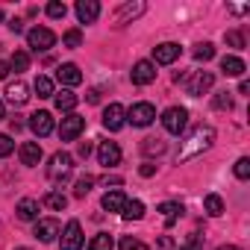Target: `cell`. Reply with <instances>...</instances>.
<instances>
[{
    "mask_svg": "<svg viewBox=\"0 0 250 250\" xmlns=\"http://www.w3.org/2000/svg\"><path fill=\"white\" fill-rule=\"evenodd\" d=\"M212 142H215V130L209 127V124H200V127H194V130L188 133V139L183 142V147H180V153H177V162H188V159L200 156L203 150L212 147Z\"/></svg>",
    "mask_w": 250,
    "mask_h": 250,
    "instance_id": "1",
    "label": "cell"
},
{
    "mask_svg": "<svg viewBox=\"0 0 250 250\" xmlns=\"http://www.w3.org/2000/svg\"><path fill=\"white\" fill-rule=\"evenodd\" d=\"M71 171H74V159H71V153H53L50 156V165H47V177H50V183H65L68 177H71Z\"/></svg>",
    "mask_w": 250,
    "mask_h": 250,
    "instance_id": "2",
    "label": "cell"
},
{
    "mask_svg": "<svg viewBox=\"0 0 250 250\" xmlns=\"http://www.w3.org/2000/svg\"><path fill=\"white\" fill-rule=\"evenodd\" d=\"M27 44H30L36 53H47V50L56 44V33L47 30V27H33V30L27 33Z\"/></svg>",
    "mask_w": 250,
    "mask_h": 250,
    "instance_id": "3",
    "label": "cell"
},
{
    "mask_svg": "<svg viewBox=\"0 0 250 250\" xmlns=\"http://www.w3.org/2000/svg\"><path fill=\"white\" fill-rule=\"evenodd\" d=\"M186 124H188V112H186L183 106L165 109V115H162V127H165L171 136H180V133L186 130Z\"/></svg>",
    "mask_w": 250,
    "mask_h": 250,
    "instance_id": "4",
    "label": "cell"
},
{
    "mask_svg": "<svg viewBox=\"0 0 250 250\" xmlns=\"http://www.w3.org/2000/svg\"><path fill=\"white\" fill-rule=\"evenodd\" d=\"M124 124H127V109L121 103H109L103 109V127L109 133H118V130H124Z\"/></svg>",
    "mask_w": 250,
    "mask_h": 250,
    "instance_id": "5",
    "label": "cell"
},
{
    "mask_svg": "<svg viewBox=\"0 0 250 250\" xmlns=\"http://www.w3.org/2000/svg\"><path fill=\"white\" fill-rule=\"evenodd\" d=\"M83 130H85V118H83V115H77V112H71V115H65V118H62L59 139H62V142H74Z\"/></svg>",
    "mask_w": 250,
    "mask_h": 250,
    "instance_id": "6",
    "label": "cell"
},
{
    "mask_svg": "<svg viewBox=\"0 0 250 250\" xmlns=\"http://www.w3.org/2000/svg\"><path fill=\"white\" fill-rule=\"evenodd\" d=\"M83 241H85V235H83L80 221H68L65 229H62V241H59V247H62V250H80Z\"/></svg>",
    "mask_w": 250,
    "mask_h": 250,
    "instance_id": "7",
    "label": "cell"
},
{
    "mask_svg": "<svg viewBox=\"0 0 250 250\" xmlns=\"http://www.w3.org/2000/svg\"><path fill=\"white\" fill-rule=\"evenodd\" d=\"M153 118H156V109H153V103H136V106L127 112V121L133 124V127H150V124H153Z\"/></svg>",
    "mask_w": 250,
    "mask_h": 250,
    "instance_id": "8",
    "label": "cell"
},
{
    "mask_svg": "<svg viewBox=\"0 0 250 250\" xmlns=\"http://www.w3.org/2000/svg\"><path fill=\"white\" fill-rule=\"evenodd\" d=\"M212 83H215V74H212V71H197V74L188 80L186 91H188L191 97H203V94L212 88Z\"/></svg>",
    "mask_w": 250,
    "mask_h": 250,
    "instance_id": "9",
    "label": "cell"
},
{
    "mask_svg": "<svg viewBox=\"0 0 250 250\" xmlns=\"http://www.w3.org/2000/svg\"><path fill=\"white\" fill-rule=\"evenodd\" d=\"M53 127H56V124H53V115L50 112H33L30 115V130L39 136V139H44V136H50L53 133Z\"/></svg>",
    "mask_w": 250,
    "mask_h": 250,
    "instance_id": "10",
    "label": "cell"
},
{
    "mask_svg": "<svg viewBox=\"0 0 250 250\" xmlns=\"http://www.w3.org/2000/svg\"><path fill=\"white\" fill-rule=\"evenodd\" d=\"M97 162H100L103 168L121 165V147H118L115 142H100V147H97Z\"/></svg>",
    "mask_w": 250,
    "mask_h": 250,
    "instance_id": "11",
    "label": "cell"
},
{
    "mask_svg": "<svg viewBox=\"0 0 250 250\" xmlns=\"http://www.w3.org/2000/svg\"><path fill=\"white\" fill-rule=\"evenodd\" d=\"M133 83L136 85H150L153 80H156V65L153 62H147V59H142V62H136L133 65Z\"/></svg>",
    "mask_w": 250,
    "mask_h": 250,
    "instance_id": "12",
    "label": "cell"
},
{
    "mask_svg": "<svg viewBox=\"0 0 250 250\" xmlns=\"http://www.w3.org/2000/svg\"><path fill=\"white\" fill-rule=\"evenodd\" d=\"M39 241H44V244H50L56 235H59V221L56 218H44V221H36V232H33Z\"/></svg>",
    "mask_w": 250,
    "mask_h": 250,
    "instance_id": "13",
    "label": "cell"
},
{
    "mask_svg": "<svg viewBox=\"0 0 250 250\" xmlns=\"http://www.w3.org/2000/svg\"><path fill=\"white\" fill-rule=\"evenodd\" d=\"M153 59H156V65H171V62H177V59H180V44L165 42V44L153 47Z\"/></svg>",
    "mask_w": 250,
    "mask_h": 250,
    "instance_id": "14",
    "label": "cell"
},
{
    "mask_svg": "<svg viewBox=\"0 0 250 250\" xmlns=\"http://www.w3.org/2000/svg\"><path fill=\"white\" fill-rule=\"evenodd\" d=\"M56 80L71 88V85H80V83H83V74H80V68H77L74 62H65V65H59V71H56Z\"/></svg>",
    "mask_w": 250,
    "mask_h": 250,
    "instance_id": "15",
    "label": "cell"
},
{
    "mask_svg": "<svg viewBox=\"0 0 250 250\" xmlns=\"http://www.w3.org/2000/svg\"><path fill=\"white\" fill-rule=\"evenodd\" d=\"M6 100L15 103V106H24V103L30 100V88H27V83H24V80L9 83V85H6Z\"/></svg>",
    "mask_w": 250,
    "mask_h": 250,
    "instance_id": "16",
    "label": "cell"
},
{
    "mask_svg": "<svg viewBox=\"0 0 250 250\" xmlns=\"http://www.w3.org/2000/svg\"><path fill=\"white\" fill-rule=\"evenodd\" d=\"M97 15H100V3H97V0H80V3H77L80 24H91V21H97Z\"/></svg>",
    "mask_w": 250,
    "mask_h": 250,
    "instance_id": "17",
    "label": "cell"
},
{
    "mask_svg": "<svg viewBox=\"0 0 250 250\" xmlns=\"http://www.w3.org/2000/svg\"><path fill=\"white\" fill-rule=\"evenodd\" d=\"M18 156H21V162H24L27 168H36V165L42 162V145H39V142H27V145H21Z\"/></svg>",
    "mask_w": 250,
    "mask_h": 250,
    "instance_id": "18",
    "label": "cell"
},
{
    "mask_svg": "<svg viewBox=\"0 0 250 250\" xmlns=\"http://www.w3.org/2000/svg\"><path fill=\"white\" fill-rule=\"evenodd\" d=\"M18 218L21 221H39V200H33V197H24L21 203H18Z\"/></svg>",
    "mask_w": 250,
    "mask_h": 250,
    "instance_id": "19",
    "label": "cell"
},
{
    "mask_svg": "<svg viewBox=\"0 0 250 250\" xmlns=\"http://www.w3.org/2000/svg\"><path fill=\"white\" fill-rule=\"evenodd\" d=\"M145 12V3L142 0H136V3H124L121 9H118V15H115V24H124L127 18H139Z\"/></svg>",
    "mask_w": 250,
    "mask_h": 250,
    "instance_id": "20",
    "label": "cell"
},
{
    "mask_svg": "<svg viewBox=\"0 0 250 250\" xmlns=\"http://www.w3.org/2000/svg\"><path fill=\"white\" fill-rule=\"evenodd\" d=\"M124 203H127V197H124V191H118V188H112V191L103 194V209L106 212H121Z\"/></svg>",
    "mask_w": 250,
    "mask_h": 250,
    "instance_id": "21",
    "label": "cell"
},
{
    "mask_svg": "<svg viewBox=\"0 0 250 250\" xmlns=\"http://www.w3.org/2000/svg\"><path fill=\"white\" fill-rule=\"evenodd\" d=\"M159 212H162L165 224L171 227V224H174L177 218H183V212H186V209H183V203H177V200H165V203L159 206Z\"/></svg>",
    "mask_w": 250,
    "mask_h": 250,
    "instance_id": "22",
    "label": "cell"
},
{
    "mask_svg": "<svg viewBox=\"0 0 250 250\" xmlns=\"http://www.w3.org/2000/svg\"><path fill=\"white\" fill-rule=\"evenodd\" d=\"M221 71H224L227 77H241L247 68H244V62H241L238 56H224V59H221Z\"/></svg>",
    "mask_w": 250,
    "mask_h": 250,
    "instance_id": "23",
    "label": "cell"
},
{
    "mask_svg": "<svg viewBox=\"0 0 250 250\" xmlns=\"http://www.w3.org/2000/svg\"><path fill=\"white\" fill-rule=\"evenodd\" d=\"M53 100H56V109H59V112H71V109L77 106V94H74V91H68V88L53 91Z\"/></svg>",
    "mask_w": 250,
    "mask_h": 250,
    "instance_id": "24",
    "label": "cell"
},
{
    "mask_svg": "<svg viewBox=\"0 0 250 250\" xmlns=\"http://www.w3.org/2000/svg\"><path fill=\"white\" fill-rule=\"evenodd\" d=\"M121 218H127V221H142L145 218V203L142 200H127L121 209Z\"/></svg>",
    "mask_w": 250,
    "mask_h": 250,
    "instance_id": "25",
    "label": "cell"
},
{
    "mask_svg": "<svg viewBox=\"0 0 250 250\" xmlns=\"http://www.w3.org/2000/svg\"><path fill=\"white\" fill-rule=\"evenodd\" d=\"M44 206L53 209V212H62V209L68 206V197H65L62 191H47V194H44Z\"/></svg>",
    "mask_w": 250,
    "mask_h": 250,
    "instance_id": "26",
    "label": "cell"
},
{
    "mask_svg": "<svg viewBox=\"0 0 250 250\" xmlns=\"http://www.w3.org/2000/svg\"><path fill=\"white\" fill-rule=\"evenodd\" d=\"M203 209H206V215L218 218V215H224V200H221L218 194H206V200H203Z\"/></svg>",
    "mask_w": 250,
    "mask_h": 250,
    "instance_id": "27",
    "label": "cell"
},
{
    "mask_svg": "<svg viewBox=\"0 0 250 250\" xmlns=\"http://www.w3.org/2000/svg\"><path fill=\"white\" fill-rule=\"evenodd\" d=\"M142 150H145V156H162L165 153V142L162 139H145Z\"/></svg>",
    "mask_w": 250,
    "mask_h": 250,
    "instance_id": "28",
    "label": "cell"
},
{
    "mask_svg": "<svg viewBox=\"0 0 250 250\" xmlns=\"http://www.w3.org/2000/svg\"><path fill=\"white\" fill-rule=\"evenodd\" d=\"M112 247H115V241H112L109 232H97L91 238V244H88V250H112Z\"/></svg>",
    "mask_w": 250,
    "mask_h": 250,
    "instance_id": "29",
    "label": "cell"
},
{
    "mask_svg": "<svg viewBox=\"0 0 250 250\" xmlns=\"http://www.w3.org/2000/svg\"><path fill=\"white\" fill-rule=\"evenodd\" d=\"M9 68H12V71H18V74H21V71H27V68H30V53H24V50H18V53L12 56V62H9Z\"/></svg>",
    "mask_w": 250,
    "mask_h": 250,
    "instance_id": "30",
    "label": "cell"
},
{
    "mask_svg": "<svg viewBox=\"0 0 250 250\" xmlns=\"http://www.w3.org/2000/svg\"><path fill=\"white\" fill-rule=\"evenodd\" d=\"M36 94L39 97H53V80L50 77H39L36 80Z\"/></svg>",
    "mask_w": 250,
    "mask_h": 250,
    "instance_id": "31",
    "label": "cell"
},
{
    "mask_svg": "<svg viewBox=\"0 0 250 250\" xmlns=\"http://www.w3.org/2000/svg\"><path fill=\"white\" fill-rule=\"evenodd\" d=\"M91 186H94V177H88V174H85V177H80V180H77V186H74V197H85V194L91 191Z\"/></svg>",
    "mask_w": 250,
    "mask_h": 250,
    "instance_id": "32",
    "label": "cell"
},
{
    "mask_svg": "<svg viewBox=\"0 0 250 250\" xmlns=\"http://www.w3.org/2000/svg\"><path fill=\"white\" fill-rule=\"evenodd\" d=\"M212 56H215V47H212L209 42H203V44L194 47V59H197V62H209Z\"/></svg>",
    "mask_w": 250,
    "mask_h": 250,
    "instance_id": "33",
    "label": "cell"
},
{
    "mask_svg": "<svg viewBox=\"0 0 250 250\" xmlns=\"http://www.w3.org/2000/svg\"><path fill=\"white\" fill-rule=\"evenodd\" d=\"M62 44H65V47H80V44H83V33H80V30H68V33L62 36Z\"/></svg>",
    "mask_w": 250,
    "mask_h": 250,
    "instance_id": "34",
    "label": "cell"
},
{
    "mask_svg": "<svg viewBox=\"0 0 250 250\" xmlns=\"http://www.w3.org/2000/svg\"><path fill=\"white\" fill-rule=\"evenodd\" d=\"M232 171H235V177H238V180H247V177H250V159H247V156H241V159L235 162V168H232Z\"/></svg>",
    "mask_w": 250,
    "mask_h": 250,
    "instance_id": "35",
    "label": "cell"
},
{
    "mask_svg": "<svg viewBox=\"0 0 250 250\" xmlns=\"http://www.w3.org/2000/svg\"><path fill=\"white\" fill-rule=\"evenodd\" d=\"M224 39H227V44H229V47H235V50H241V47H244V36H241L238 30H229Z\"/></svg>",
    "mask_w": 250,
    "mask_h": 250,
    "instance_id": "36",
    "label": "cell"
},
{
    "mask_svg": "<svg viewBox=\"0 0 250 250\" xmlns=\"http://www.w3.org/2000/svg\"><path fill=\"white\" fill-rule=\"evenodd\" d=\"M215 109H232V94L229 91H221V94H215Z\"/></svg>",
    "mask_w": 250,
    "mask_h": 250,
    "instance_id": "37",
    "label": "cell"
},
{
    "mask_svg": "<svg viewBox=\"0 0 250 250\" xmlns=\"http://www.w3.org/2000/svg\"><path fill=\"white\" fill-rule=\"evenodd\" d=\"M12 150H15V142H12L9 136H3V133H0V159H6Z\"/></svg>",
    "mask_w": 250,
    "mask_h": 250,
    "instance_id": "38",
    "label": "cell"
},
{
    "mask_svg": "<svg viewBox=\"0 0 250 250\" xmlns=\"http://www.w3.org/2000/svg\"><path fill=\"white\" fill-rule=\"evenodd\" d=\"M47 15H50V18H65V15H68V9H65V3L53 0V3H47Z\"/></svg>",
    "mask_w": 250,
    "mask_h": 250,
    "instance_id": "39",
    "label": "cell"
},
{
    "mask_svg": "<svg viewBox=\"0 0 250 250\" xmlns=\"http://www.w3.org/2000/svg\"><path fill=\"white\" fill-rule=\"evenodd\" d=\"M121 250H147L139 238H133V235H127V238H121Z\"/></svg>",
    "mask_w": 250,
    "mask_h": 250,
    "instance_id": "40",
    "label": "cell"
},
{
    "mask_svg": "<svg viewBox=\"0 0 250 250\" xmlns=\"http://www.w3.org/2000/svg\"><path fill=\"white\" fill-rule=\"evenodd\" d=\"M139 174H142V177H153V174H156V165H153V162H145V165L139 168Z\"/></svg>",
    "mask_w": 250,
    "mask_h": 250,
    "instance_id": "41",
    "label": "cell"
},
{
    "mask_svg": "<svg viewBox=\"0 0 250 250\" xmlns=\"http://www.w3.org/2000/svg\"><path fill=\"white\" fill-rule=\"evenodd\" d=\"M80 156H83V159H88V156H91V145H88V142H83V145H80Z\"/></svg>",
    "mask_w": 250,
    "mask_h": 250,
    "instance_id": "42",
    "label": "cell"
},
{
    "mask_svg": "<svg viewBox=\"0 0 250 250\" xmlns=\"http://www.w3.org/2000/svg\"><path fill=\"white\" fill-rule=\"evenodd\" d=\"M12 74V68H9V62H0V80H6Z\"/></svg>",
    "mask_w": 250,
    "mask_h": 250,
    "instance_id": "43",
    "label": "cell"
},
{
    "mask_svg": "<svg viewBox=\"0 0 250 250\" xmlns=\"http://www.w3.org/2000/svg\"><path fill=\"white\" fill-rule=\"evenodd\" d=\"M180 250H200V241H197V235H191V241H188L186 247H180Z\"/></svg>",
    "mask_w": 250,
    "mask_h": 250,
    "instance_id": "44",
    "label": "cell"
},
{
    "mask_svg": "<svg viewBox=\"0 0 250 250\" xmlns=\"http://www.w3.org/2000/svg\"><path fill=\"white\" fill-rule=\"evenodd\" d=\"M9 30H12V33H21V30H24V24H21L18 18H12V21H9Z\"/></svg>",
    "mask_w": 250,
    "mask_h": 250,
    "instance_id": "45",
    "label": "cell"
},
{
    "mask_svg": "<svg viewBox=\"0 0 250 250\" xmlns=\"http://www.w3.org/2000/svg\"><path fill=\"white\" fill-rule=\"evenodd\" d=\"M97 100H100V91H97V88H91V91H88V103H97Z\"/></svg>",
    "mask_w": 250,
    "mask_h": 250,
    "instance_id": "46",
    "label": "cell"
},
{
    "mask_svg": "<svg viewBox=\"0 0 250 250\" xmlns=\"http://www.w3.org/2000/svg\"><path fill=\"white\" fill-rule=\"evenodd\" d=\"M238 91H241V94H247V91H250V83H247V80H241V85H238Z\"/></svg>",
    "mask_w": 250,
    "mask_h": 250,
    "instance_id": "47",
    "label": "cell"
},
{
    "mask_svg": "<svg viewBox=\"0 0 250 250\" xmlns=\"http://www.w3.org/2000/svg\"><path fill=\"white\" fill-rule=\"evenodd\" d=\"M218 250H241V247H235V244H224V247H218Z\"/></svg>",
    "mask_w": 250,
    "mask_h": 250,
    "instance_id": "48",
    "label": "cell"
},
{
    "mask_svg": "<svg viewBox=\"0 0 250 250\" xmlns=\"http://www.w3.org/2000/svg\"><path fill=\"white\" fill-rule=\"evenodd\" d=\"M0 121H3V100H0Z\"/></svg>",
    "mask_w": 250,
    "mask_h": 250,
    "instance_id": "49",
    "label": "cell"
},
{
    "mask_svg": "<svg viewBox=\"0 0 250 250\" xmlns=\"http://www.w3.org/2000/svg\"><path fill=\"white\" fill-rule=\"evenodd\" d=\"M18 250H30V247H18Z\"/></svg>",
    "mask_w": 250,
    "mask_h": 250,
    "instance_id": "50",
    "label": "cell"
},
{
    "mask_svg": "<svg viewBox=\"0 0 250 250\" xmlns=\"http://www.w3.org/2000/svg\"><path fill=\"white\" fill-rule=\"evenodd\" d=\"M0 21H3V12H0Z\"/></svg>",
    "mask_w": 250,
    "mask_h": 250,
    "instance_id": "51",
    "label": "cell"
}]
</instances>
